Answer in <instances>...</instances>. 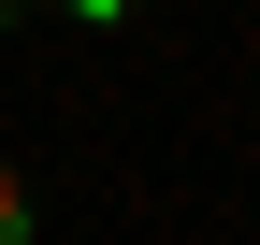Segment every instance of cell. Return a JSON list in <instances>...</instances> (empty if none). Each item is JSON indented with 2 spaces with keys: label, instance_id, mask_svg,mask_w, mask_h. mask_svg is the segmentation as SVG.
<instances>
[{
  "label": "cell",
  "instance_id": "6da1fadb",
  "mask_svg": "<svg viewBox=\"0 0 260 245\" xmlns=\"http://www.w3.org/2000/svg\"><path fill=\"white\" fill-rule=\"evenodd\" d=\"M29 217H44V202H29V173L0 159V245H29Z\"/></svg>",
  "mask_w": 260,
  "mask_h": 245
},
{
  "label": "cell",
  "instance_id": "7a4b0ae2",
  "mask_svg": "<svg viewBox=\"0 0 260 245\" xmlns=\"http://www.w3.org/2000/svg\"><path fill=\"white\" fill-rule=\"evenodd\" d=\"M73 15H87V29H130V0H73Z\"/></svg>",
  "mask_w": 260,
  "mask_h": 245
},
{
  "label": "cell",
  "instance_id": "3957f363",
  "mask_svg": "<svg viewBox=\"0 0 260 245\" xmlns=\"http://www.w3.org/2000/svg\"><path fill=\"white\" fill-rule=\"evenodd\" d=\"M0 15H44V0H0Z\"/></svg>",
  "mask_w": 260,
  "mask_h": 245
}]
</instances>
